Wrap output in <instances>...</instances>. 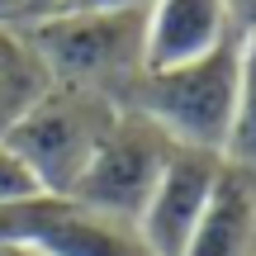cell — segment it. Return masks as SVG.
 I'll return each mask as SVG.
<instances>
[{
	"mask_svg": "<svg viewBox=\"0 0 256 256\" xmlns=\"http://www.w3.org/2000/svg\"><path fill=\"white\" fill-rule=\"evenodd\" d=\"M242 104V38H228L218 52L171 72L138 76V114H147L176 147L228 152Z\"/></svg>",
	"mask_w": 256,
	"mask_h": 256,
	"instance_id": "cell-1",
	"label": "cell"
},
{
	"mask_svg": "<svg viewBox=\"0 0 256 256\" xmlns=\"http://www.w3.org/2000/svg\"><path fill=\"white\" fill-rule=\"evenodd\" d=\"M114 104L95 90H76V86H48L14 124L5 128L10 147L28 162L48 194H72L81 180L90 152L100 147L104 128L114 124Z\"/></svg>",
	"mask_w": 256,
	"mask_h": 256,
	"instance_id": "cell-2",
	"label": "cell"
},
{
	"mask_svg": "<svg viewBox=\"0 0 256 256\" xmlns=\"http://www.w3.org/2000/svg\"><path fill=\"white\" fill-rule=\"evenodd\" d=\"M147 5L152 0H62L57 10H72V14H147Z\"/></svg>",
	"mask_w": 256,
	"mask_h": 256,
	"instance_id": "cell-11",
	"label": "cell"
},
{
	"mask_svg": "<svg viewBox=\"0 0 256 256\" xmlns=\"http://www.w3.org/2000/svg\"><path fill=\"white\" fill-rule=\"evenodd\" d=\"M48 72L38 62V52L28 48V38H19L14 28H0V133L48 90Z\"/></svg>",
	"mask_w": 256,
	"mask_h": 256,
	"instance_id": "cell-9",
	"label": "cell"
},
{
	"mask_svg": "<svg viewBox=\"0 0 256 256\" xmlns=\"http://www.w3.org/2000/svg\"><path fill=\"white\" fill-rule=\"evenodd\" d=\"M171 152H176V142L147 119V114L119 110L66 200L86 204V209H95V214H110V218L138 223V214H142V204H147V194H152L162 166L171 162Z\"/></svg>",
	"mask_w": 256,
	"mask_h": 256,
	"instance_id": "cell-4",
	"label": "cell"
},
{
	"mask_svg": "<svg viewBox=\"0 0 256 256\" xmlns=\"http://www.w3.org/2000/svg\"><path fill=\"white\" fill-rule=\"evenodd\" d=\"M24 252H34V256H152L138 223L95 214L86 204L66 200V194L43 200V214H38L34 238H28Z\"/></svg>",
	"mask_w": 256,
	"mask_h": 256,
	"instance_id": "cell-7",
	"label": "cell"
},
{
	"mask_svg": "<svg viewBox=\"0 0 256 256\" xmlns=\"http://www.w3.org/2000/svg\"><path fill=\"white\" fill-rule=\"evenodd\" d=\"M185 256H256V171L223 156L218 185Z\"/></svg>",
	"mask_w": 256,
	"mask_h": 256,
	"instance_id": "cell-8",
	"label": "cell"
},
{
	"mask_svg": "<svg viewBox=\"0 0 256 256\" xmlns=\"http://www.w3.org/2000/svg\"><path fill=\"white\" fill-rule=\"evenodd\" d=\"M19 19H34L28 14V0H0V28H14Z\"/></svg>",
	"mask_w": 256,
	"mask_h": 256,
	"instance_id": "cell-13",
	"label": "cell"
},
{
	"mask_svg": "<svg viewBox=\"0 0 256 256\" xmlns=\"http://www.w3.org/2000/svg\"><path fill=\"white\" fill-rule=\"evenodd\" d=\"M228 38H242L228 0H152L142 14V76L200 62Z\"/></svg>",
	"mask_w": 256,
	"mask_h": 256,
	"instance_id": "cell-6",
	"label": "cell"
},
{
	"mask_svg": "<svg viewBox=\"0 0 256 256\" xmlns=\"http://www.w3.org/2000/svg\"><path fill=\"white\" fill-rule=\"evenodd\" d=\"M57 5H62V0H28V14H34V19H43V14H52Z\"/></svg>",
	"mask_w": 256,
	"mask_h": 256,
	"instance_id": "cell-15",
	"label": "cell"
},
{
	"mask_svg": "<svg viewBox=\"0 0 256 256\" xmlns=\"http://www.w3.org/2000/svg\"><path fill=\"white\" fill-rule=\"evenodd\" d=\"M218 171H223L218 152H200V147L171 152V162L162 166L142 214H138V232L152 247V256H185L204 209H209V194L218 185Z\"/></svg>",
	"mask_w": 256,
	"mask_h": 256,
	"instance_id": "cell-5",
	"label": "cell"
},
{
	"mask_svg": "<svg viewBox=\"0 0 256 256\" xmlns=\"http://www.w3.org/2000/svg\"><path fill=\"white\" fill-rule=\"evenodd\" d=\"M28 48L38 52L52 86L104 95V86L124 81L128 72L142 76V14H57L34 19Z\"/></svg>",
	"mask_w": 256,
	"mask_h": 256,
	"instance_id": "cell-3",
	"label": "cell"
},
{
	"mask_svg": "<svg viewBox=\"0 0 256 256\" xmlns=\"http://www.w3.org/2000/svg\"><path fill=\"white\" fill-rule=\"evenodd\" d=\"M242 62H247V72H256V34L242 38Z\"/></svg>",
	"mask_w": 256,
	"mask_h": 256,
	"instance_id": "cell-14",
	"label": "cell"
},
{
	"mask_svg": "<svg viewBox=\"0 0 256 256\" xmlns=\"http://www.w3.org/2000/svg\"><path fill=\"white\" fill-rule=\"evenodd\" d=\"M24 256H34V252H24Z\"/></svg>",
	"mask_w": 256,
	"mask_h": 256,
	"instance_id": "cell-17",
	"label": "cell"
},
{
	"mask_svg": "<svg viewBox=\"0 0 256 256\" xmlns=\"http://www.w3.org/2000/svg\"><path fill=\"white\" fill-rule=\"evenodd\" d=\"M38 194H48L43 185H38V176L28 171V162L10 147V138L0 133V204H19V200H38Z\"/></svg>",
	"mask_w": 256,
	"mask_h": 256,
	"instance_id": "cell-10",
	"label": "cell"
},
{
	"mask_svg": "<svg viewBox=\"0 0 256 256\" xmlns=\"http://www.w3.org/2000/svg\"><path fill=\"white\" fill-rule=\"evenodd\" d=\"M0 256H24V247H0Z\"/></svg>",
	"mask_w": 256,
	"mask_h": 256,
	"instance_id": "cell-16",
	"label": "cell"
},
{
	"mask_svg": "<svg viewBox=\"0 0 256 256\" xmlns=\"http://www.w3.org/2000/svg\"><path fill=\"white\" fill-rule=\"evenodd\" d=\"M228 14H232V28L242 38L256 34V0H228Z\"/></svg>",
	"mask_w": 256,
	"mask_h": 256,
	"instance_id": "cell-12",
	"label": "cell"
}]
</instances>
